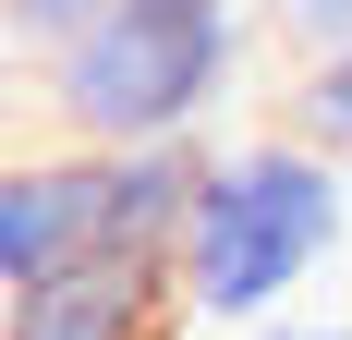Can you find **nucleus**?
I'll list each match as a JSON object with an SVG mask.
<instances>
[{
	"label": "nucleus",
	"mask_w": 352,
	"mask_h": 340,
	"mask_svg": "<svg viewBox=\"0 0 352 340\" xmlns=\"http://www.w3.org/2000/svg\"><path fill=\"white\" fill-rule=\"evenodd\" d=\"M352 231V158L304 134H243V146H207V182H195V219H182V316L195 328H255L280 316L304 279L340 255Z\"/></svg>",
	"instance_id": "1"
},
{
	"label": "nucleus",
	"mask_w": 352,
	"mask_h": 340,
	"mask_svg": "<svg viewBox=\"0 0 352 340\" xmlns=\"http://www.w3.org/2000/svg\"><path fill=\"white\" fill-rule=\"evenodd\" d=\"M243 73H255L243 0H109L73 49L36 61V85L73 146H207Z\"/></svg>",
	"instance_id": "2"
},
{
	"label": "nucleus",
	"mask_w": 352,
	"mask_h": 340,
	"mask_svg": "<svg viewBox=\"0 0 352 340\" xmlns=\"http://www.w3.org/2000/svg\"><path fill=\"white\" fill-rule=\"evenodd\" d=\"M73 268H109V158H12L0 170V292H49Z\"/></svg>",
	"instance_id": "3"
},
{
	"label": "nucleus",
	"mask_w": 352,
	"mask_h": 340,
	"mask_svg": "<svg viewBox=\"0 0 352 340\" xmlns=\"http://www.w3.org/2000/svg\"><path fill=\"white\" fill-rule=\"evenodd\" d=\"M158 316H182L170 268H73L49 292H12L0 304V340H158Z\"/></svg>",
	"instance_id": "4"
},
{
	"label": "nucleus",
	"mask_w": 352,
	"mask_h": 340,
	"mask_svg": "<svg viewBox=\"0 0 352 340\" xmlns=\"http://www.w3.org/2000/svg\"><path fill=\"white\" fill-rule=\"evenodd\" d=\"M292 134L328 146V158H352V49H316V61H304V85H292Z\"/></svg>",
	"instance_id": "5"
},
{
	"label": "nucleus",
	"mask_w": 352,
	"mask_h": 340,
	"mask_svg": "<svg viewBox=\"0 0 352 340\" xmlns=\"http://www.w3.org/2000/svg\"><path fill=\"white\" fill-rule=\"evenodd\" d=\"M98 12L109 0H0V36H12V61H49V49H73Z\"/></svg>",
	"instance_id": "6"
},
{
	"label": "nucleus",
	"mask_w": 352,
	"mask_h": 340,
	"mask_svg": "<svg viewBox=\"0 0 352 340\" xmlns=\"http://www.w3.org/2000/svg\"><path fill=\"white\" fill-rule=\"evenodd\" d=\"M267 12L304 36V61H316V49H352V0H267Z\"/></svg>",
	"instance_id": "7"
},
{
	"label": "nucleus",
	"mask_w": 352,
	"mask_h": 340,
	"mask_svg": "<svg viewBox=\"0 0 352 340\" xmlns=\"http://www.w3.org/2000/svg\"><path fill=\"white\" fill-rule=\"evenodd\" d=\"M219 340H352V328H292V316H255V328H219Z\"/></svg>",
	"instance_id": "8"
}]
</instances>
